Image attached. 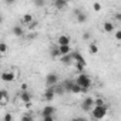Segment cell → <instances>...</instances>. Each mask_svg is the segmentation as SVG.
I'll use <instances>...</instances> for the list:
<instances>
[{
    "mask_svg": "<svg viewBox=\"0 0 121 121\" xmlns=\"http://www.w3.org/2000/svg\"><path fill=\"white\" fill-rule=\"evenodd\" d=\"M107 112H108V108L105 104L104 105H94L91 110V117L95 120H103L107 115Z\"/></svg>",
    "mask_w": 121,
    "mask_h": 121,
    "instance_id": "1",
    "label": "cell"
},
{
    "mask_svg": "<svg viewBox=\"0 0 121 121\" xmlns=\"http://www.w3.org/2000/svg\"><path fill=\"white\" fill-rule=\"evenodd\" d=\"M76 81H77V83L81 86V88H83V93H86V91H87V90L91 87V80H90V78H88V76H87V74H84V73H80Z\"/></svg>",
    "mask_w": 121,
    "mask_h": 121,
    "instance_id": "2",
    "label": "cell"
},
{
    "mask_svg": "<svg viewBox=\"0 0 121 121\" xmlns=\"http://www.w3.org/2000/svg\"><path fill=\"white\" fill-rule=\"evenodd\" d=\"M94 105H95V103H94V98L93 97H86L81 101V110L83 111H91Z\"/></svg>",
    "mask_w": 121,
    "mask_h": 121,
    "instance_id": "3",
    "label": "cell"
},
{
    "mask_svg": "<svg viewBox=\"0 0 121 121\" xmlns=\"http://www.w3.org/2000/svg\"><path fill=\"white\" fill-rule=\"evenodd\" d=\"M17 76H16V71H3L2 73V80L4 81V83H12V81H14V78H16Z\"/></svg>",
    "mask_w": 121,
    "mask_h": 121,
    "instance_id": "4",
    "label": "cell"
},
{
    "mask_svg": "<svg viewBox=\"0 0 121 121\" xmlns=\"http://www.w3.org/2000/svg\"><path fill=\"white\" fill-rule=\"evenodd\" d=\"M57 83H58V76L56 73H50L46 76V84L47 86L53 87V86H57Z\"/></svg>",
    "mask_w": 121,
    "mask_h": 121,
    "instance_id": "5",
    "label": "cell"
},
{
    "mask_svg": "<svg viewBox=\"0 0 121 121\" xmlns=\"http://www.w3.org/2000/svg\"><path fill=\"white\" fill-rule=\"evenodd\" d=\"M43 97H44V100H47V101H51L54 97H56V90L53 88V87H50V88H47L46 91H44V94H43Z\"/></svg>",
    "mask_w": 121,
    "mask_h": 121,
    "instance_id": "6",
    "label": "cell"
},
{
    "mask_svg": "<svg viewBox=\"0 0 121 121\" xmlns=\"http://www.w3.org/2000/svg\"><path fill=\"white\" fill-rule=\"evenodd\" d=\"M71 57H73V61H76V63H81V64L86 66V60H84V57H83L78 51H71Z\"/></svg>",
    "mask_w": 121,
    "mask_h": 121,
    "instance_id": "7",
    "label": "cell"
},
{
    "mask_svg": "<svg viewBox=\"0 0 121 121\" xmlns=\"http://www.w3.org/2000/svg\"><path fill=\"white\" fill-rule=\"evenodd\" d=\"M67 4H69L67 0H54V7L57 10H64L67 7Z\"/></svg>",
    "mask_w": 121,
    "mask_h": 121,
    "instance_id": "8",
    "label": "cell"
},
{
    "mask_svg": "<svg viewBox=\"0 0 121 121\" xmlns=\"http://www.w3.org/2000/svg\"><path fill=\"white\" fill-rule=\"evenodd\" d=\"M70 37L69 36H66V34H63V36H60L58 39H57V44L58 46H67V44H70Z\"/></svg>",
    "mask_w": 121,
    "mask_h": 121,
    "instance_id": "9",
    "label": "cell"
},
{
    "mask_svg": "<svg viewBox=\"0 0 121 121\" xmlns=\"http://www.w3.org/2000/svg\"><path fill=\"white\" fill-rule=\"evenodd\" d=\"M74 13H76V16H77V22H78V23H84V22L87 20V14H86L84 12H81L80 9H77Z\"/></svg>",
    "mask_w": 121,
    "mask_h": 121,
    "instance_id": "10",
    "label": "cell"
},
{
    "mask_svg": "<svg viewBox=\"0 0 121 121\" xmlns=\"http://www.w3.org/2000/svg\"><path fill=\"white\" fill-rule=\"evenodd\" d=\"M54 107L53 105H46L41 111V117H46V115H54Z\"/></svg>",
    "mask_w": 121,
    "mask_h": 121,
    "instance_id": "11",
    "label": "cell"
},
{
    "mask_svg": "<svg viewBox=\"0 0 121 121\" xmlns=\"http://www.w3.org/2000/svg\"><path fill=\"white\" fill-rule=\"evenodd\" d=\"M9 101V94L6 90H2L0 91V105H6Z\"/></svg>",
    "mask_w": 121,
    "mask_h": 121,
    "instance_id": "12",
    "label": "cell"
},
{
    "mask_svg": "<svg viewBox=\"0 0 121 121\" xmlns=\"http://www.w3.org/2000/svg\"><path fill=\"white\" fill-rule=\"evenodd\" d=\"M19 97H20V100H22L23 103H27V104H29V103H30V100H31V95H30V93H29L27 90H24V91H22Z\"/></svg>",
    "mask_w": 121,
    "mask_h": 121,
    "instance_id": "13",
    "label": "cell"
},
{
    "mask_svg": "<svg viewBox=\"0 0 121 121\" xmlns=\"http://www.w3.org/2000/svg\"><path fill=\"white\" fill-rule=\"evenodd\" d=\"M33 20H34V19H33V16H31L30 13L23 14V17H22V24H23V26H29Z\"/></svg>",
    "mask_w": 121,
    "mask_h": 121,
    "instance_id": "14",
    "label": "cell"
},
{
    "mask_svg": "<svg viewBox=\"0 0 121 121\" xmlns=\"http://www.w3.org/2000/svg\"><path fill=\"white\" fill-rule=\"evenodd\" d=\"M12 31H13V34L17 36V37H23V36H24V30H23L22 26H14Z\"/></svg>",
    "mask_w": 121,
    "mask_h": 121,
    "instance_id": "15",
    "label": "cell"
},
{
    "mask_svg": "<svg viewBox=\"0 0 121 121\" xmlns=\"http://www.w3.org/2000/svg\"><path fill=\"white\" fill-rule=\"evenodd\" d=\"M103 30H104L105 33H112V31H114V24H112L111 22H105V23L103 24Z\"/></svg>",
    "mask_w": 121,
    "mask_h": 121,
    "instance_id": "16",
    "label": "cell"
},
{
    "mask_svg": "<svg viewBox=\"0 0 121 121\" xmlns=\"http://www.w3.org/2000/svg\"><path fill=\"white\" fill-rule=\"evenodd\" d=\"M58 48H60V53H61V56H66V54H70V53H71L70 44H67V46H58Z\"/></svg>",
    "mask_w": 121,
    "mask_h": 121,
    "instance_id": "17",
    "label": "cell"
},
{
    "mask_svg": "<svg viewBox=\"0 0 121 121\" xmlns=\"http://www.w3.org/2000/svg\"><path fill=\"white\" fill-rule=\"evenodd\" d=\"M60 58H61V63H63V64H66V66H69V64H70V63L73 61L71 53H70V54H66V56H61Z\"/></svg>",
    "mask_w": 121,
    "mask_h": 121,
    "instance_id": "18",
    "label": "cell"
},
{
    "mask_svg": "<svg viewBox=\"0 0 121 121\" xmlns=\"http://www.w3.org/2000/svg\"><path fill=\"white\" fill-rule=\"evenodd\" d=\"M74 83H76V81H73V80H66V81H64L63 86H64V88H66L67 93H71V87L74 86Z\"/></svg>",
    "mask_w": 121,
    "mask_h": 121,
    "instance_id": "19",
    "label": "cell"
},
{
    "mask_svg": "<svg viewBox=\"0 0 121 121\" xmlns=\"http://www.w3.org/2000/svg\"><path fill=\"white\" fill-rule=\"evenodd\" d=\"M71 93H73V94H80V93H83V88H81V86H80L77 81H76L74 86L71 87Z\"/></svg>",
    "mask_w": 121,
    "mask_h": 121,
    "instance_id": "20",
    "label": "cell"
},
{
    "mask_svg": "<svg viewBox=\"0 0 121 121\" xmlns=\"http://www.w3.org/2000/svg\"><path fill=\"white\" fill-rule=\"evenodd\" d=\"M50 54H51V57H53V58H57V57H61V53H60V48H58V47H54V48H51Z\"/></svg>",
    "mask_w": 121,
    "mask_h": 121,
    "instance_id": "21",
    "label": "cell"
},
{
    "mask_svg": "<svg viewBox=\"0 0 121 121\" xmlns=\"http://www.w3.org/2000/svg\"><path fill=\"white\" fill-rule=\"evenodd\" d=\"M54 90H56V94H57V95H61V94H64V93H66L64 86H57Z\"/></svg>",
    "mask_w": 121,
    "mask_h": 121,
    "instance_id": "22",
    "label": "cell"
},
{
    "mask_svg": "<svg viewBox=\"0 0 121 121\" xmlns=\"http://www.w3.org/2000/svg\"><path fill=\"white\" fill-rule=\"evenodd\" d=\"M88 51H90V54H97V53H98V47H97L95 44H90Z\"/></svg>",
    "mask_w": 121,
    "mask_h": 121,
    "instance_id": "23",
    "label": "cell"
},
{
    "mask_svg": "<svg viewBox=\"0 0 121 121\" xmlns=\"http://www.w3.org/2000/svg\"><path fill=\"white\" fill-rule=\"evenodd\" d=\"M33 2H34V6L36 7H43L46 4V0H33Z\"/></svg>",
    "mask_w": 121,
    "mask_h": 121,
    "instance_id": "24",
    "label": "cell"
},
{
    "mask_svg": "<svg viewBox=\"0 0 121 121\" xmlns=\"http://www.w3.org/2000/svg\"><path fill=\"white\" fill-rule=\"evenodd\" d=\"M94 103H95V105H104V104H105L103 97H97V98H94Z\"/></svg>",
    "mask_w": 121,
    "mask_h": 121,
    "instance_id": "25",
    "label": "cell"
},
{
    "mask_svg": "<svg viewBox=\"0 0 121 121\" xmlns=\"http://www.w3.org/2000/svg\"><path fill=\"white\" fill-rule=\"evenodd\" d=\"M37 24H39V23H37L36 20H33V22H31V23H30V24L27 26V29H29V30H34V29L37 27Z\"/></svg>",
    "mask_w": 121,
    "mask_h": 121,
    "instance_id": "26",
    "label": "cell"
},
{
    "mask_svg": "<svg viewBox=\"0 0 121 121\" xmlns=\"http://www.w3.org/2000/svg\"><path fill=\"white\" fill-rule=\"evenodd\" d=\"M76 70H77L78 73H83V70H84V64H81V63H76Z\"/></svg>",
    "mask_w": 121,
    "mask_h": 121,
    "instance_id": "27",
    "label": "cell"
},
{
    "mask_svg": "<svg viewBox=\"0 0 121 121\" xmlns=\"http://www.w3.org/2000/svg\"><path fill=\"white\" fill-rule=\"evenodd\" d=\"M6 51H7V46H6V43H2V44H0V53L4 54Z\"/></svg>",
    "mask_w": 121,
    "mask_h": 121,
    "instance_id": "28",
    "label": "cell"
},
{
    "mask_svg": "<svg viewBox=\"0 0 121 121\" xmlns=\"http://www.w3.org/2000/svg\"><path fill=\"white\" fill-rule=\"evenodd\" d=\"M93 9H94V12H100V10H101V4H100L98 2H95V3L93 4Z\"/></svg>",
    "mask_w": 121,
    "mask_h": 121,
    "instance_id": "29",
    "label": "cell"
},
{
    "mask_svg": "<svg viewBox=\"0 0 121 121\" xmlns=\"http://www.w3.org/2000/svg\"><path fill=\"white\" fill-rule=\"evenodd\" d=\"M114 37H115V40H118V41H121V29L115 31V34H114Z\"/></svg>",
    "mask_w": 121,
    "mask_h": 121,
    "instance_id": "30",
    "label": "cell"
},
{
    "mask_svg": "<svg viewBox=\"0 0 121 121\" xmlns=\"http://www.w3.org/2000/svg\"><path fill=\"white\" fill-rule=\"evenodd\" d=\"M31 120H33L31 115H23L22 117V121H31Z\"/></svg>",
    "mask_w": 121,
    "mask_h": 121,
    "instance_id": "31",
    "label": "cell"
},
{
    "mask_svg": "<svg viewBox=\"0 0 121 121\" xmlns=\"http://www.w3.org/2000/svg\"><path fill=\"white\" fill-rule=\"evenodd\" d=\"M53 118H54V115H46V117H43L44 121H53Z\"/></svg>",
    "mask_w": 121,
    "mask_h": 121,
    "instance_id": "32",
    "label": "cell"
},
{
    "mask_svg": "<svg viewBox=\"0 0 121 121\" xmlns=\"http://www.w3.org/2000/svg\"><path fill=\"white\" fill-rule=\"evenodd\" d=\"M90 37H91V34H90V33H88V31H86V33H84V34H83V39H84V40H88V39H90Z\"/></svg>",
    "mask_w": 121,
    "mask_h": 121,
    "instance_id": "33",
    "label": "cell"
},
{
    "mask_svg": "<svg viewBox=\"0 0 121 121\" xmlns=\"http://www.w3.org/2000/svg\"><path fill=\"white\" fill-rule=\"evenodd\" d=\"M3 120H4V121H12V114H6Z\"/></svg>",
    "mask_w": 121,
    "mask_h": 121,
    "instance_id": "34",
    "label": "cell"
},
{
    "mask_svg": "<svg viewBox=\"0 0 121 121\" xmlns=\"http://www.w3.org/2000/svg\"><path fill=\"white\" fill-rule=\"evenodd\" d=\"M114 19H115L117 22H120V23H121V13H117V14L114 16Z\"/></svg>",
    "mask_w": 121,
    "mask_h": 121,
    "instance_id": "35",
    "label": "cell"
},
{
    "mask_svg": "<svg viewBox=\"0 0 121 121\" xmlns=\"http://www.w3.org/2000/svg\"><path fill=\"white\" fill-rule=\"evenodd\" d=\"M27 87H29V86H27L26 83H23V84L20 86V88H22V91H24V90H27Z\"/></svg>",
    "mask_w": 121,
    "mask_h": 121,
    "instance_id": "36",
    "label": "cell"
},
{
    "mask_svg": "<svg viewBox=\"0 0 121 121\" xmlns=\"http://www.w3.org/2000/svg\"><path fill=\"white\" fill-rule=\"evenodd\" d=\"M4 2H6V4H13L16 0H4Z\"/></svg>",
    "mask_w": 121,
    "mask_h": 121,
    "instance_id": "37",
    "label": "cell"
}]
</instances>
